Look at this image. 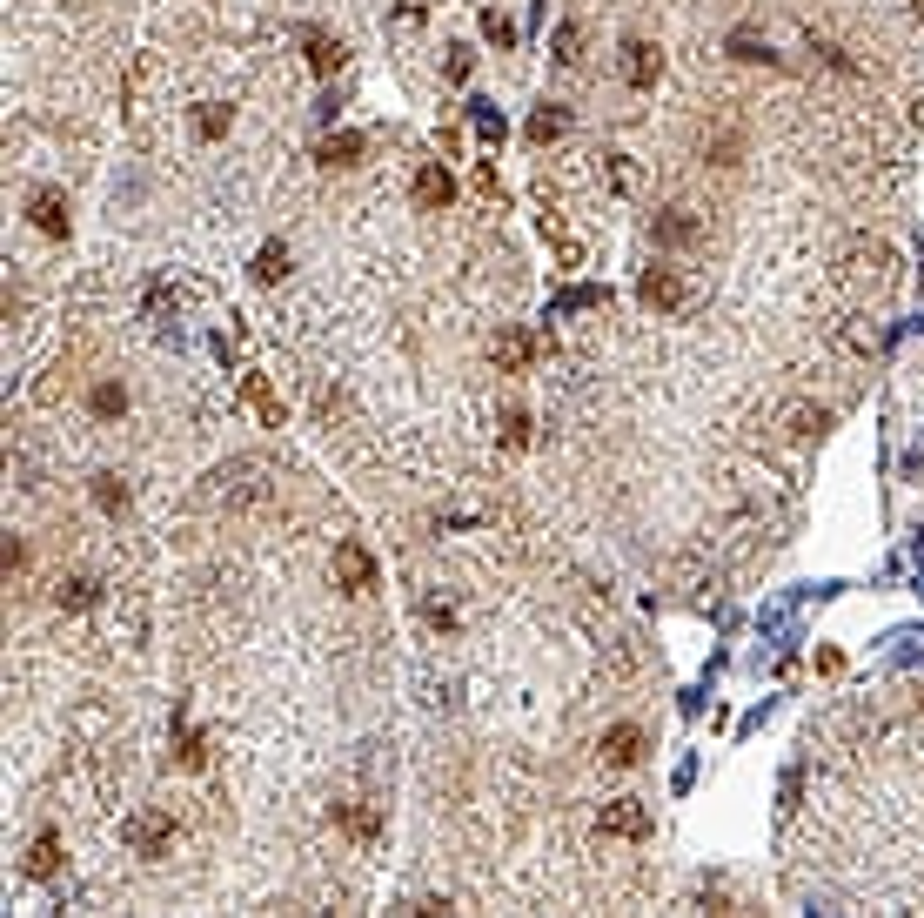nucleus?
Listing matches in <instances>:
<instances>
[{
	"instance_id": "29",
	"label": "nucleus",
	"mask_w": 924,
	"mask_h": 918,
	"mask_svg": "<svg viewBox=\"0 0 924 918\" xmlns=\"http://www.w3.org/2000/svg\"><path fill=\"white\" fill-rule=\"evenodd\" d=\"M596 302H603V289H563V295H556V309H563V315H570V309H596Z\"/></svg>"
},
{
	"instance_id": "16",
	"label": "nucleus",
	"mask_w": 924,
	"mask_h": 918,
	"mask_svg": "<svg viewBox=\"0 0 924 918\" xmlns=\"http://www.w3.org/2000/svg\"><path fill=\"white\" fill-rule=\"evenodd\" d=\"M54 604H61V610H88L94 604V577H61V583H54Z\"/></svg>"
},
{
	"instance_id": "8",
	"label": "nucleus",
	"mask_w": 924,
	"mask_h": 918,
	"mask_svg": "<svg viewBox=\"0 0 924 918\" xmlns=\"http://www.w3.org/2000/svg\"><path fill=\"white\" fill-rule=\"evenodd\" d=\"M489 356H496V369H503V376H516V369H529V356H536V342H529L523 329H503V336L489 342Z\"/></svg>"
},
{
	"instance_id": "11",
	"label": "nucleus",
	"mask_w": 924,
	"mask_h": 918,
	"mask_svg": "<svg viewBox=\"0 0 924 918\" xmlns=\"http://www.w3.org/2000/svg\"><path fill=\"white\" fill-rule=\"evenodd\" d=\"M623 54H630V61H623V81H630V88H650V81L663 74V61H657V47H650V41H630Z\"/></svg>"
},
{
	"instance_id": "27",
	"label": "nucleus",
	"mask_w": 924,
	"mask_h": 918,
	"mask_svg": "<svg viewBox=\"0 0 924 918\" xmlns=\"http://www.w3.org/2000/svg\"><path fill=\"white\" fill-rule=\"evenodd\" d=\"M175 758L188 764V771H201V764H208V738H201V731H188V738H181V751H175Z\"/></svg>"
},
{
	"instance_id": "15",
	"label": "nucleus",
	"mask_w": 924,
	"mask_h": 918,
	"mask_svg": "<svg viewBox=\"0 0 924 918\" xmlns=\"http://www.w3.org/2000/svg\"><path fill=\"white\" fill-rule=\"evenodd\" d=\"M563 128H570V108H556V101H550V108H536V114H529V141H556Z\"/></svg>"
},
{
	"instance_id": "13",
	"label": "nucleus",
	"mask_w": 924,
	"mask_h": 918,
	"mask_svg": "<svg viewBox=\"0 0 924 918\" xmlns=\"http://www.w3.org/2000/svg\"><path fill=\"white\" fill-rule=\"evenodd\" d=\"M884 269H891V248H884V242H858V248H851V275L884 282Z\"/></svg>"
},
{
	"instance_id": "7",
	"label": "nucleus",
	"mask_w": 924,
	"mask_h": 918,
	"mask_svg": "<svg viewBox=\"0 0 924 918\" xmlns=\"http://www.w3.org/2000/svg\"><path fill=\"white\" fill-rule=\"evenodd\" d=\"M596 758H603V764H616V771H630V764L643 758V731H637V724H610V731H603V751H596Z\"/></svg>"
},
{
	"instance_id": "19",
	"label": "nucleus",
	"mask_w": 924,
	"mask_h": 918,
	"mask_svg": "<svg viewBox=\"0 0 924 918\" xmlns=\"http://www.w3.org/2000/svg\"><path fill=\"white\" fill-rule=\"evenodd\" d=\"M550 47H556V61H563V68H576V61H583V27H576V21H563Z\"/></svg>"
},
{
	"instance_id": "31",
	"label": "nucleus",
	"mask_w": 924,
	"mask_h": 918,
	"mask_svg": "<svg viewBox=\"0 0 924 918\" xmlns=\"http://www.w3.org/2000/svg\"><path fill=\"white\" fill-rule=\"evenodd\" d=\"M476 135H483V141H503V114H496V108H476Z\"/></svg>"
},
{
	"instance_id": "14",
	"label": "nucleus",
	"mask_w": 924,
	"mask_h": 918,
	"mask_svg": "<svg viewBox=\"0 0 924 918\" xmlns=\"http://www.w3.org/2000/svg\"><path fill=\"white\" fill-rule=\"evenodd\" d=\"M34 222H41L47 235H67V202L54 195V188H41V195H34Z\"/></svg>"
},
{
	"instance_id": "22",
	"label": "nucleus",
	"mask_w": 924,
	"mask_h": 918,
	"mask_svg": "<svg viewBox=\"0 0 924 918\" xmlns=\"http://www.w3.org/2000/svg\"><path fill=\"white\" fill-rule=\"evenodd\" d=\"M54 865H61V845H54V838H34V851H27V872H34V878H54Z\"/></svg>"
},
{
	"instance_id": "23",
	"label": "nucleus",
	"mask_w": 924,
	"mask_h": 918,
	"mask_svg": "<svg viewBox=\"0 0 924 918\" xmlns=\"http://www.w3.org/2000/svg\"><path fill=\"white\" fill-rule=\"evenodd\" d=\"M282 269H288V248L268 242L262 255H255V282H282Z\"/></svg>"
},
{
	"instance_id": "3",
	"label": "nucleus",
	"mask_w": 924,
	"mask_h": 918,
	"mask_svg": "<svg viewBox=\"0 0 924 918\" xmlns=\"http://www.w3.org/2000/svg\"><path fill=\"white\" fill-rule=\"evenodd\" d=\"M596 825H603V838L643 845V838H650V811H643V798H610V805L596 811Z\"/></svg>"
},
{
	"instance_id": "12",
	"label": "nucleus",
	"mask_w": 924,
	"mask_h": 918,
	"mask_svg": "<svg viewBox=\"0 0 924 918\" xmlns=\"http://www.w3.org/2000/svg\"><path fill=\"white\" fill-rule=\"evenodd\" d=\"M335 818L349 825L355 845H375V838H382V811H375V805H335Z\"/></svg>"
},
{
	"instance_id": "33",
	"label": "nucleus",
	"mask_w": 924,
	"mask_h": 918,
	"mask_svg": "<svg viewBox=\"0 0 924 918\" xmlns=\"http://www.w3.org/2000/svg\"><path fill=\"white\" fill-rule=\"evenodd\" d=\"M483 27H489V41H496V47H509V41H516V27H509V21H496V14H489Z\"/></svg>"
},
{
	"instance_id": "5",
	"label": "nucleus",
	"mask_w": 924,
	"mask_h": 918,
	"mask_svg": "<svg viewBox=\"0 0 924 918\" xmlns=\"http://www.w3.org/2000/svg\"><path fill=\"white\" fill-rule=\"evenodd\" d=\"M335 590H349V597H362V590H375V557L362 550V543H335Z\"/></svg>"
},
{
	"instance_id": "18",
	"label": "nucleus",
	"mask_w": 924,
	"mask_h": 918,
	"mask_svg": "<svg viewBox=\"0 0 924 918\" xmlns=\"http://www.w3.org/2000/svg\"><path fill=\"white\" fill-rule=\"evenodd\" d=\"M242 396L255 403V416H262V423H282V403H275V389H268L262 376H248V382H242Z\"/></svg>"
},
{
	"instance_id": "1",
	"label": "nucleus",
	"mask_w": 924,
	"mask_h": 918,
	"mask_svg": "<svg viewBox=\"0 0 924 918\" xmlns=\"http://www.w3.org/2000/svg\"><path fill=\"white\" fill-rule=\"evenodd\" d=\"M121 838H128L134 858H168V845H175V818L148 805V811H134L128 825H121Z\"/></svg>"
},
{
	"instance_id": "30",
	"label": "nucleus",
	"mask_w": 924,
	"mask_h": 918,
	"mask_svg": "<svg viewBox=\"0 0 924 918\" xmlns=\"http://www.w3.org/2000/svg\"><path fill=\"white\" fill-rule=\"evenodd\" d=\"M195 128H201V141H221V135H228V114H221V108H201Z\"/></svg>"
},
{
	"instance_id": "32",
	"label": "nucleus",
	"mask_w": 924,
	"mask_h": 918,
	"mask_svg": "<svg viewBox=\"0 0 924 918\" xmlns=\"http://www.w3.org/2000/svg\"><path fill=\"white\" fill-rule=\"evenodd\" d=\"M422 617H429V624H436V630H449V624H456V610L442 604V597H429V604H422Z\"/></svg>"
},
{
	"instance_id": "6",
	"label": "nucleus",
	"mask_w": 924,
	"mask_h": 918,
	"mask_svg": "<svg viewBox=\"0 0 924 918\" xmlns=\"http://www.w3.org/2000/svg\"><path fill=\"white\" fill-rule=\"evenodd\" d=\"M449 195H456L449 168H442V161H422V168H416V208H422V215H436V208H449Z\"/></svg>"
},
{
	"instance_id": "28",
	"label": "nucleus",
	"mask_w": 924,
	"mask_h": 918,
	"mask_svg": "<svg viewBox=\"0 0 924 918\" xmlns=\"http://www.w3.org/2000/svg\"><path fill=\"white\" fill-rule=\"evenodd\" d=\"M503 443L509 449H529V416H523V409H509V416H503Z\"/></svg>"
},
{
	"instance_id": "10",
	"label": "nucleus",
	"mask_w": 924,
	"mask_h": 918,
	"mask_svg": "<svg viewBox=\"0 0 924 918\" xmlns=\"http://www.w3.org/2000/svg\"><path fill=\"white\" fill-rule=\"evenodd\" d=\"M824 429H831V409H817V403L784 409V436H797V443H811V436H824Z\"/></svg>"
},
{
	"instance_id": "9",
	"label": "nucleus",
	"mask_w": 924,
	"mask_h": 918,
	"mask_svg": "<svg viewBox=\"0 0 924 918\" xmlns=\"http://www.w3.org/2000/svg\"><path fill=\"white\" fill-rule=\"evenodd\" d=\"M744 148H750L744 128H710V135H704V161H710V168H737Z\"/></svg>"
},
{
	"instance_id": "2",
	"label": "nucleus",
	"mask_w": 924,
	"mask_h": 918,
	"mask_svg": "<svg viewBox=\"0 0 924 918\" xmlns=\"http://www.w3.org/2000/svg\"><path fill=\"white\" fill-rule=\"evenodd\" d=\"M650 228H657V242H663V248H697V242L710 235V222L697 215V208H683V202L657 208V215H650Z\"/></svg>"
},
{
	"instance_id": "20",
	"label": "nucleus",
	"mask_w": 924,
	"mask_h": 918,
	"mask_svg": "<svg viewBox=\"0 0 924 918\" xmlns=\"http://www.w3.org/2000/svg\"><path fill=\"white\" fill-rule=\"evenodd\" d=\"M603 168H610V181H616V195H637V161L630 155H596Z\"/></svg>"
},
{
	"instance_id": "4",
	"label": "nucleus",
	"mask_w": 924,
	"mask_h": 918,
	"mask_svg": "<svg viewBox=\"0 0 924 918\" xmlns=\"http://www.w3.org/2000/svg\"><path fill=\"white\" fill-rule=\"evenodd\" d=\"M637 295H643V309H663V315H677V309H690V282H683V275H677V269H643Z\"/></svg>"
},
{
	"instance_id": "21",
	"label": "nucleus",
	"mask_w": 924,
	"mask_h": 918,
	"mask_svg": "<svg viewBox=\"0 0 924 918\" xmlns=\"http://www.w3.org/2000/svg\"><path fill=\"white\" fill-rule=\"evenodd\" d=\"M94 503H101L108 516L128 510V490H121V476H94Z\"/></svg>"
},
{
	"instance_id": "25",
	"label": "nucleus",
	"mask_w": 924,
	"mask_h": 918,
	"mask_svg": "<svg viewBox=\"0 0 924 918\" xmlns=\"http://www.w3.org/2000/svg\"><path fill=\"white\" fill-rule=\"evenodd\" d=\"M355 155H362V135H335L329 148H322V161H329V168H349Z\"/></svg>"
},
{
	"instance_id": "17",
	"label": "nucleus",
	"mask_w": 924,
	"mask_h": 918,
	"mask_svg": "<svg viewBox=\"0 0 924 918\" xmlns=\"http://www.w3.org/2000/svg\"><path fill=\"white\" fill-rule=\"evenodd\" d=\"M308 68H315V74H335V68H342V41H329V34H308Z\"/></svg>"
},
{
	"instance_id": "26",
	"label": "nucleus",
	"mask_w": 924,
	"mask_h": 918,
	"mask_svg": "<svg viewBox=\"0 0 924 918\" xmlns=\"http://www.w3.org/2000/svg\"><path fill=\"white\" fill-rule=\"evenodd\" d=\"M121 403H128V389H121V382H101V389H94V416H121Z\"/></svg>"
},
{
	"instance_id": "24",
	"label": "nucleus",
	"mask_w": 924,
	"mask_h": 918,
	"mask_svg": "<svg viewBox=\"0 0 924 918\" xmlns=\"http://www.w3.org/2000/svg\"><path fill=\"white\" fill-rule=\"evenodd\" d=\"M730 54H737V61H770V41H757V34H744V27H737V34H730Z\"/></svg>"
}]
</instances>
